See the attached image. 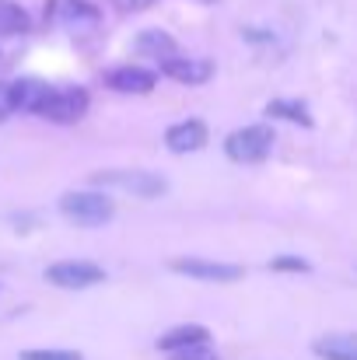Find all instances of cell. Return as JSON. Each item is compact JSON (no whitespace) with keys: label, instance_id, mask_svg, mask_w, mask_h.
<instances>
[{"label":"cell","instance_id":"obj_1","mask_svg":"<svg viewBox=\"0 0 357 360\" xmlns=\"http://www.w3.org/2000/svg\"><path fill=\"white\" fill-rule=\"evenodd\" d=\"M273 143H277L273 126L252 122V126H242V129L225 136V154H228L232 161H238V165H259V161L270 158Z\"/></svg>","mask_w":357,"mask_h":360},{"label":"cell","instance_id":"obj_2","mask_svg":"<svg viewBox=\"0 0 357 360\" xmlns=\"http://www.w3.org/2000/svg\"><path fill=\"white\" fill-rule=\"evenodd\" d=\"M60 214L81 228H102L113 221L116 203L106 193H63L60 196Z\"/></svg>","mask_w":357,"mask_h":360},{"label":"cell","instance_id":"obj_3","mask_svg":"<svg viewBox=\"0 0 357 360\" xmlns=\"http://www.w3.org/2000/svg\"><path fill=\"white\" fill-rule=\"evenodd\" d=\"M88 105H92V98H88L84 88H49L35 116H42V120H49V122H60V126H70V122L84 120Z\"/></svg>","mask_w":357,"mask_h":360},{"label":"cell","instance_id":"obj_4","mask_svg":"<svg viewBox=\"0 0 357 360\" xmlns=\"http://www.w3.org/2000/svg\"><path fill=\"white\" fill-rule=\"evenodd\" d=\"M46 280L63 290H88L106 280V269L95 262H84V259H63V262L46 266Z\"/></svg>","mask_w":357,"mask_h":360},{"label":"cell","instance_id":"obj_5","mask_svg":"<svg viewBox=\"0 0 357 360\" xmlns=\"http://www.w3.org/2000/svg\"><path fill=\"white\" fill-rule=\"evenodd\" d=\"M95 186H106V189H123V193H133L137 200H154L168 189V182L154 172H99L92 179Z\"/></svg>","mask_w":357,"mask_h":360},{"label":"cell","instance_id":"obj_6","mask_svg":"<svg viewBox=\"0 0 357 360\" xmlns=\"http://www.w3.org/2000/svg\"><path fill=\"white\" fill-rule=\"evenodd\" d=\"M172 269L207 283H235L245 276V269L235 262H211V259H172Z\"/></svg>","mask_w":357,"mask_h":360},{"label":"cell","instance_id":"obj_7","mask_svg":"<svg viewBox=\"0 0 357 360\" xmlns=\"http://www.w3.org/2000/svg\"><path fill=\"white\" fill-rule=\"evenodd\" d=\"M158 63H161V74L179 81V84H203V81L214 77V63L211 60H189V56H175L172 53V56H165Z\"/></svg>","mask_w":357,"mask_h":360},{"label":"cell","instance_id":"obj_8","mask_svg":"<svg viewBox=\"0 0 357 360\" xmlns=\"http://www.w3.org/2000/svg\"><path fill=\"white\" fill-rule=\"evenodd\" d=\"M154 81H158V74L154 70H147V67H116V70H109L106 74V88H113L119 95H147L151 88H154Z\"/></svg>","mask_w":357,"mask_h":360},{"label":"cell","instance_id":"obj_9","mask_svg":"<svg viewBox=\"0 0 357 360\" xmlns=\"http://www.w3.org/2000/svg\"><path fill=\"white\" fill-rule=\"evenodd\" d=\"M203 143H207V122L200 120H182L175 126H168V133H165V147L172 154H193Z\"/></svg>","mask_w":357,"mask_h":360},{"label":"cell","instance_id":"obj_10","mask_svg":"<svg viewBox=\"0 0 357 360\" xmlns=\"http://www.w3.org/2000/svg\"><path fill=\"white\" fill-rule=\"evenodd\" d=\"M203 343H211V333L203 329V326H196V322H189V326H175V329H168L165 336H158V350L161 354H175V350H189V347H203Z\"/></svg>","mask_w":357,"mask_h":360},{"label":"cell","instance_id":"obj_11","mask_svg":"<svg viewBox=\"0 0 357 360\" xmlns=\"http://www.w3.org/2000/svg\"><path fill=\"white\" fill-rule=\"evenodd\" d=\"M46 18H56L63 25H77L81 28V21H88V25L99 21V7H92L88 0H49Z\"/></svg>","mask_w":357,"mask_h":360},{"label":"cell","instance_id":"obj_12","mask_svg":"<svg viewBox=\"0 0 357 360\" xmlns=\"http://www.w3.org/2000/svg\"><path fill=\"white\" fill-rule=\"evenodd\" d=\"M312 354L319 360H357V340L351 333H330L312 343Z\"/></svg>","mask_w":357,"mask_h":360},{"label":"cell","instance_id":"obj_13","mask_svg":"<svg viewBox=\"0 0 357 360\" xmlns=\"http://www.w3.org/2000/svg\"><path fill=\"white\" fill-rule=\"evenodd\" d=\"M46 91H49V84H42V81H32V77L14 81L11 84V109L14 112H39Z\"/></svg>","mask_w":357,"mask_h":360},{"label":"cell","instance_id":"obj_14","mask_svg":"<svg viewBox=\"0 0 357 360\" xmlns=\"http://www.w3.org/2000/svg\"><path fill=\"white\" fill-rule=\"evenodd\" d=\"M133 46H137V53H147V56H154V60H165V56L175 53V39H172L168 32H161V28H147V32H140Z\"/></svg>","mask_w":357,"mask_h":360},{"label":"cell","instance_id":"obj_15","mask_svg":"<svg viewBox=\"0 0 357 360\" xmlns=\"http://www.w3.org/2000/svg\"><path fill=\"white\" fill-rule=\"evenodd\" d=\"M28 28H32L28 11L14 0H0V39L4 35H25Z\"/></svg>","mask_w":357,"mask_h":360},{"label":"cell","instance_id":"obj_16","mask_svg":"<svg viewBox=\"0 0 357 360\" xmlns=\"http://www.w3.org/2000/svg\"><path fill=\"white\" fill-rule=\"evenodd\" d=\"M266 116H273V120H287V122H301V126H312L308 105H305V102H294V98H273V102L266 105Z\"/></svg>","mask_w":357,"mask_h":360},{"label":"cell","instance_id":"obj_17","mask_svg":"<svg viewBox=\"0 0 357 360\" xmlns=\"http://www.w3.org/2000/svg\"><path fill=\"white\" fill-rule=\"evenodd\" d=\"M266 266H270L273 273H308V262H305L301 255H273Z\"/></svg>","mask_w":357,"mask_h":360},{"label":"cell","instance_id":"obj_18","mask_svg":"<svg viewBox=\"0 0 357 360\" xmlns=\"http://www.w3.org/2000/svg\"><path fill=\"white\" fill-rule=\"evenodd\" d=\"M21 360H84L77 350H21Z\"/></svg>","mask_w":357,"mask_h":360},{"label":"cell","instance_id":"obj_19","mask_svg":"<svg viewBox=\"0 0 357 360\" xmlns=\"http://www.w3.org/2000/svg\"><path fill=\"white\" fill-rule=\"evenodd\" d=\"M172 360H218V354L211 350V343H203V347H189V350H175Z\"/></svg>","mask_w":357,"mask_h":360},{"label":"cell","instance_id":"obj_20","mask_svg":"<svg viewBox=\"0 0 357 360\" xmlns=\"http://www.w3.org/2000/svg\"><path fill=\"white\" fill-rule=\"evenodd\" d=\"M11 112H14V109H11V84H4V81H0V122L7 120Z\"/></svg>","mask_w":357,"mask_h":360},{"label":"cell","instance_id":"obj_21","mask_svg":"<svg viewBox=\"0 0 357 360\" xmlns=\"http://www.w3.org/2000/svg\"><path fill=\"white\" fill-rule=\"evenodd\" d=\"M119 11H144V7H151L154 0H113Z\"/></svg>","mask_w":357,"mask_h":360},{"label":"cell","instance_id":"obj_22","mask_svg":"<svg viewBox=\"0 0 357 360\" xmlns=\"http://www.w3.org/2000/svg\"><path fill=\"white\" fill-rule=\"evenodd\" d=\"M196 4H214V0H196Z\"/></svg>","mask_w":357,"mask_h":360}]
</instances>
